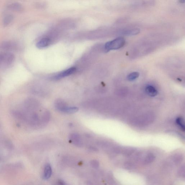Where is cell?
<instances>
[{"label":"cell","mask_w":185,"mask_h":185,"mask_svg":"<svg viewBox=\"0 0 185 185\" xmlns=\"http://www.w3.org/2000/svg\"><path fill=\"white\" fill-rule=\"evenodd\" d=\"M125 44V40L122 37H119L106 43L105 49L108 52L112 50H116L121 48Z\"/></svg>","instance_id":"obj_1"},{"label":"cell","mask_w":185,"mask_h":185,"mask_svg":"<svg viewBox=\"0 0 185 185\" xmlns=\"http://www.w3.org/2000/svg\"><path fill=\"white\" fill-rule=\"evenodd\" d=\"M14 60V56L13 54L8 52L0 53V68L11 65Z\"/></svg>","instance_id":"obj_2"},{"label":"cell","mask_w":185,"mask_h":185,"mask_svg":"<svg viewBox=\"0 0 185 185\" xmlns=\"http://www.w3.org/2000/svg\"><path fill=\"white\" fill-rule=\"evenodd\" d=\"M76 68L75 67H72L69 69L65 70L64 71L60 73L54 77L56 80H59L60 79L69 76L74 73L76 71Z\"/></svg>","instance_id":"obj_3"},{"label":"cell","mask_w":185,"mask_h":185,"mask_svg":"<svg viewBox=\"0 0 185 185\" xmlns=\"http://www.w3.org/2000/svg\"><path fill=\"white\" fill-rule=\"evenodd\" d=\"M8 9L11 11L21 12L23 11L24 8L21 4L18 3H14L10 4L7 6Z\"/></svg>","instance_id":"obj_4"},{"label":"cell","mask_w":185,"mask_h":185,"mask_svg":"<svg viewBox=\"0 0 185 185\" xmlns=\"http://www.w3.org/2000/svg\"><path fill=\"white\" fill-rule=\"evenodd\" d=\"M16 44L12 41H5L3 42L1 45V48L6 50H10L16 48Z\"/></svg>","instance_id":"obj_5"},{"label":"cell","mask_w":185,"mask_h":185,"mask_svg":"<svg viewBox=\"0 0 185 185\" xmlns=\"http://www.w3.org/2000/svg\"><path fill=\"white\" fill-rule=\"evenodd\" d=\"M145 91L148 96L154 97L157 95L158 91L154 86H147L145 89Z\"/></svg>","instance_id":"obj_6"},{"label":"cell","mask_w":185,"mask_h":185,"mask_svg":"<svg viewBox=\"0 0 185 185\" xmlns=\"http://www.w3.org/2000/svg\"><path fill=\"white\" fill-rule=\"evenodd\" d=\"M50 39L49 38H43L37 42L36 46L39 49L43 48L48 46L50 43Z\"/></svg>","instance_id":"obj_7"},{"label":"cell","mask_w":185,"mask_h":185,"mask_svg":"<svg viewBox=\"0 0 185 185\" xmlns=\"http://www.w3.org/2000/svg\"><path fill=\"white\" fill-rule=\"evenodd\" d=\"M79 136L76 133H73L70 136V139L72 140L74 144L76 145V146L80 147L82 145V141Z\"/></svg>","instance_id":"obj_8"},{"label":"cell","mask_w":185,"mask_h":185,"mask_svg":"<svg viewBox=\"0 0 185 185\" xmlns=\"http://www.w3.org/2000/svg\"><path fill=\"white\" fill-rule=\"evenodd\" d=\"M52 170L50 164L47 163L46 165L43 173V178L45 180L49 179L51 177Z\"/></svg>","instance_id":"obj_9"},{"label":"cell","mask_w":185,"mask_h":185,"mask_svg":"<svg viewBox=\"0 0 185 185\" xmlns=\"http://www.w3.org/2000/svg\"><path fill=\"white\" fill-rule=\"evenodd\" d=\"M14 16L11 14H8L4 17L2 21L3 26H7L13 21Z\"/></svg>","instance_id":"obj_10"},{"label":"cell","mask_w":185,"mask_h":185,"mask_svg":"<svg viewBox=\"0 0 185 185\" xmlns=\"http://www.w3.org/2000/svg\"><path fill=\"white\" fill-rule=\"evenodd\" d=\"M78 111V108L76 107H68L67 106L64 108L62 113L72 114L76 113Z\"/></svg>","instance_id":"obj_11"},{"label":"cell","mask_w":185,"mask_h":185,"mask_svg":"<svg viewBox=\"0 0 185 185\" xmlns=\"http://www.w3.org/2000/svg\"><path fill=\"white\" fill-rule=\"evenodd\" d=\"M139 73L138 72H134L131 73L129 74L127 76V79L128 81L130 82H132L136 79L139 78Z\"/></svg>","instance_id":"obj_12"},{"label":"cell","mask_w":185,"mask_h":185,"mask_svg":"<svg viewBox=\"0 0 185 185\" xmlns=\"http://www.w3.org/2000/svg\"><path fill=\"white\" fill-rule=\"evenodd\" d=\"M140 32V30L138 29H134L131 30L126 31L124 34L129 36H132V35H135L138 34Z\"/></svg>","instance_id":"obj_13"},{"label":"cell","mask_w":185,"mask_h":185,"mask_svg":"<svg viewBox=\"0 0 185 185\" xmlns=\"http://www.w3.org/2000/svg\"><path fill=\"white\" fill-rule=\"evenodd\" d=\"M176 123L184 131L185 130V126L183 121L182 118H178L176 120Z\"/></svg>","instance_id":"obj_14"},{"label":"cell","mask_w":185,"mask_h":185,"mask_svg":"<svg viewBox=\"0 0 185 185\" xmlns=\"http://www.w3.org/2000/svg\"><path fill=\"white\" fill-rule=\"evenodd\" d=\"M90 164L92 167L95 168H98L99 166V162L95 160H94L90 162Z\"/></svg>","instance_id":"obj_15"},{"label":"cell","mask_w":185,"mask_h":185,"mask_svg":"<svg viewBox=\"0 0 185 185\" xmlns=\"http://www.w3.org/2000/svg\"><path fill=\"white\" fill-rule=\"evenodd\" d=\"M59 183L60 184H61V185L65 184V183H64V182H63V181H62V180L59 181Z\"/></svg>","instance_id":"obj_16"},{"label":"cell","mask_w":185,"mask_h":185,"mask_svg":"<svg viewBox=\"0 0 185 185\" xmlns=\"http://www.w3.org/2000/svg\"><path fill=\"white\" fill-rule=\"evenodd\" d=\"M179 2L180 3H184L185 2V0H179Z\"/></svg>","instance_id":"obj_17"}]
</instances>
